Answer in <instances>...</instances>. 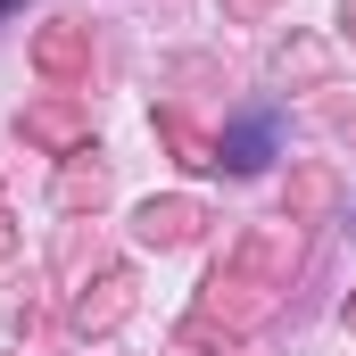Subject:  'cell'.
<instances>
[{
    "instance_id": "1",
    "label": "cell",
    "mask_w": 356,
    "mask_h": 356,
    "mask_svg": "<svg viewBox=\"0 0 356 356\" xmlns=\"http://www.w3.org/2000/svg\"><path fill=\"white\" fill-rule=\"evenodd\" d=\"M266 158H273V116H241V124L224 133V166H232V175H257Z\"/></svg>"
}]
</instances>
